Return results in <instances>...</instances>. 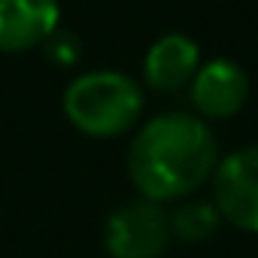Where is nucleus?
Instances as JSON below:
<instances>
[{
  "label": "nucleus",
  "instance_id": "2",
  "mask_svg": "<svg viewBox=\"0 0 258 258\" xmlns=\"http://www.w3.org/2000/svg\"><path fill=\"white\" fill-rule=\"evenodd\" d=\"M143 88L118 70H91L76 76L64 91V115L85 137L109 140L140 121Z\"/></svg>",
  "mask_w": 258,
  "mask_h": 258
},
{
  "label": "nucleus",
  "instance_id": "3",
  "mask_svg": "<svg viewBox=\"0 0 258 258\" xmlns=\"http://www.w3.org/2000/svg\"><path fill=\"white\" fill-rule=\"evenodd\" d=\"M103 243L112 258H158L170 243V216L155 201H131L106 219Z\"/></svg>",
  "mask_w": 258,
  "mask_h": 258
},
{
  "label": "nucleus",
  "instance_id": "7",
  "mask_svg": "<svg viewBox=\"0 0 258 258\" xmlns=\"http://www.w3.org/2000/svg\"><path fill=\"white\" fill-rule=\"evenodd\" d=\"M198 70H201V49L185 34L158 37L143 61L146 85L155 91H179L182 85H191Z\"/></svg>",
  "mask_w": 258,
  "mask_h": 258
},
{
  "label": "nucleus",
  "instance_id": "6",
  "mask_svg": "<svg viewBox=\"0 0 258 258\" xmlns=\"http://www.w3.org/2000/svg\"><path fill=\"white\" fill-rule=\"evenodd\" d=\"M58 0H0V52L43 46L58 31Z\"/></svg>",
  "mask_w": 258,
  "mask_h": 258
},
{
  "label": "nucleus",
  "instance_id": "4",
  "mask_svg": "<svg viewBox=\"0 0 258 258\" xmlns=\"http://www.w3.org/2000/svg\"><path fill=\"white\" fill-rule=\"evenodd\" d=\"M213 198L225 222L258 234V146L237 149L216 164Z\"/></svg>",
  "mask_w": 258,
  "mask_h": 258
},
{
  "label": "nucleus",
  "instance_id": "9",
  "mask_svg": "<svg viewBox=\"0 0 258 258\" xmlns=\"http://www.w3.org/2000/svg\"><path fill=\"white\" fill-rule=\"evenodd\" d=\"M43 55H46V61L55 64V67H73V64H79V58H82V43H79V37L70 34V31H52L49 40L43 43Z\"/></svg>",
  "mask_w": 258,
  "mask_h": 258
},
{
  "label": "nucleus",
  "instance_id": "5",
  "mask_svg": "<svg viewBox=\"0 0 258 258\" xmlns=\"http://www.w3.org/2000/svg\"><path fill=\"white\" fill-rule=\"evenodd\" d=\"M249 97V76L231 58L204 61L191 79V103L201 118H231Z\"/></svg>",
  "mask_w": 258,
  "mask_h": 258
},
{
  "label": "nucleus",
  "instance_id": "1",
  "mask_svg": "<svg viewBox=\"0 0 258 258\" xmlns=\"http://www.w3.org/2000/svg\"><path fill=\"white\" fill-rule=\"evenodd\" d=\"M219 164L216 137L201 115H152L127 146V173L140 198L164 204L188 198Z\"/></svg>",
  "mask_w": 258,
  "mask_h": 258
},
{
  "label": "nucleus",
  "instance_id": "8",
  "mask_svg": "<svg viewBox=\"0 0 258 258\" xmlns=\"http://www.w3.org/2000/svg\"><path fill=\"white\" fill-rule=\"evenodd\" d=\"M219 210L210 201H182L170 213V234L185 243H204L219 231Z\"/></svg>",
  "mask_w": 258,
  "mask_h": 258
}]
</instances>
